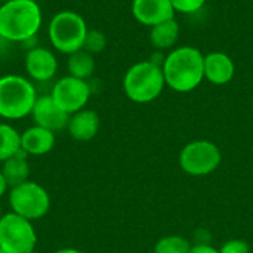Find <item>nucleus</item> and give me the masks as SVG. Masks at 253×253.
Segmentation results:
<instances>
[{
    "mask_svg": "<svg viewBox=\"0 0 253 253\" xmlns=\"http://www.w3.org/2000/svg\"><path fill=\"white\" fill-rule=\"evenodd\" d=\"M166 84L175 92L187 93L205 80V55L194 46L175 47L162 65Z\"/></svg>",
    "mask_w": 253,
    "mask_h": 253,
    "instance_id": "f257e3e1",
    "label": "nucleus"
},
{
    "mask_svg": "<svg viewBox=\"0 0 253 253\" xmlns=\"http://www.w3.org/2000/svg\"><path fill=\"white\" fill-rule=\"evenodd\" d=\"M43 22L42 9L34 0H9L0 4V37L25 43L36 37Z\"/></svg>",
    "mask_w": 253,
    "mask_h": 253,
    "instance_id": "f03ea898",
    "label": "nucleus"
},
{
    "mask_svg": "<svg viewBox=\"0 0 253 253\" xmlns=\"http://www.w3.org/2000/svg\"><path fill=\"white\" fill-rule=\"evenodd\" d=\"M39 95L31 80L18 74L0 77V117L4 120H21L31 116Z\"/></svg>",
    "mask_w": 253,
    "mask_h": 253,
    "instance_id": "7ed1b4c3",
    "label": "nucleus"
},
{
    "mask_svg": "<svg viewBox=\"0 0 253 253\" xmlns=\"http://www.w3.org/2000/svg\"><path fill=\"white\" fill-rule=\"evenodd\" d=\"M166 82L162 65L153 61L133 64L123 77V90L126 96L138 104H147L159 98Z\"/></svg>",
    "mask_w": 253,
    "mask_h": 253,
    "instance_id": "20e7f679",
    "label": "nucleus"
},
{
    "mask_svg": "<svg viewBox=\"0 0 253 253\" xmlns=\"http://www.w3.org/2000/svg\"><path fill=\"white\" fill-rule=\"evenodd\" d=\"M87 30L86 21L80 13L74 10H61L49 21L47 36L55 50L71 55L83 49Z\"/></svg>",
    "mask_w": 253,
    "mask_h": 253,
    "instance_id": "39448f33",
    "label": "nucleus"
},
{
    "mask_svg": "<svg viewBox=\"0 0 253 253\" xmlns=\"http://www.w3.org/2000/svg\"><path fill=\"white\" fill-rule=\"evenodd\" d=\"M7 202L10 212L31 222L44 218L50 211V196L47 190L31 179L12 187L7 193Z\"/></svg>",
    "mask_w": 253,
    "mask_h": 253,
    "instance_id": "423d86ee",
    "label": "nucleus"
},
{
    "mask_svg": "<svg viewBox=\"0 0 253 253\" xmlns=\"http://www.w3.org/2000/svg\"><path fill=\"white\" fill-rule=\"evenodd\" d=\"M36 246L37 233L31 221L13 212L0 218V249L7 253H28Z\"/></svg>",
    "mask_w": 253,
    "mask_h": 253,
    "instance_id": "0eeeda50",
    "label": "nucleus"
},
{
    "mask_svg": "<svg viewBox=\"0 0 253 253\" xmlns=\"http://www.w3.org/2000/svg\"><path fill=\"white\" fill-rule=\"evenodd\" d=\"M219 148L211 141H194L187 144L179 156V165L184 172L193 176L209 175L221 165Z\"/></svg>",
    "mask_w": 253,
    "mask_h": 253,
    "instance_id": "6e6552de",
    "label": "nucleus"
},
{
    "mask_svg": "<svg viewBox=\"0 0 253 253\" xmlns=\"http://www.w3.org/2000/svg\"><path fill=\"white\" fill-rule=\"evenodd\" d=\"M55 104L64 110L68 116L86 108L89 98L92 95L90 84L87 80L76 79L73 76L61 77L52 87L50 93Z\"/></svg>",
    "mask_w": 253,
    "mask_h": 253,
    "instance_id": "1a4fd4ad",
    "label": "nucleus"
},
{
    "mask_svg": "<svg viewBox=\"0 0 253 253\" xmlns=\"http://www.w3.org/2000/svg\"><path fill=\"white\" fill-rule=\"evenodd\" d=\"M24 67L31 80L49 82L58 71V58L50 49L34 46L27 50Z\"/></svg>",
    "mask_w": 253,
    "mask_h": 253,
    "instance_id": "9d476101",
    "label": "nucleus"
},
{
    "mask_svg": "<svg viewBox=\"0 0 253 253\" xmlns=\"http://www.w3.org/2000/svg\"><path fill=\"white\" fill-rule=\"evenodd\" d=\"M31 119L34 125L56 133L62 129H67L70 116L55 104L50 95H42L37 98L33 107Z\"/></svg>",
    "mask_w": 253,
    "mask_h": 253,
    "instance_id": "9b49d317",
    "label": "nucleus"
},
{
    "mask_svg": "<svg viewBox=\"0 0 253 253\" xmlns=\"http://www.w3.org/2000/svg\"><path fill=\"white\" fill-rule=\"evenodd\" d=\"M132 13L139 24L150 28L175 18V9L170 0H133Z\"/></svg>",
    "mask_w": 253,
    "mask_h": 253,
    "instance_id": "f8f14e48",
    "label": "nucleus"
},
{
    "mask_svg": "<svg viewBox=\"0 0 253 253\" xmlns=\"http://www.w3.org/2000/svg\"><path fill=\"white\" fill-rule=\"evenodd\" d=\"M56 135L55 132L44 129L42 126L33 125L21 133V151L27 156L40 157L50 153L55 147Z\"/></svg>",
    "mask_w": 253,
    "mask_h": 253,
    "instance_id": "ddd939ff",
    "label": "nucleus"
},
{
    "mask_svg": "<svg viewBox=\"0 0 253 253\" xmlns=\"http://www.w3.org/2000/svg\"><path fill=\"white\" fill-rule=\"evenodd\" d=\"M99 126H101V120L98 113L93 110L83 108L70 116L67 130L73 139L79 142H87L98 135Z\"/></svg>",
    "mask_w": 253,
    "mask_h": 253,
    "instance_id": "4468645a",
    "label": "nucleus"
},
{
    "mask_svg": "<svg viewBox=\"0 0 253 253\" xmlns=\"http://www.w3.org/2000/svg\"><path fill=\"white\" fill-rule=\"evenodd\" d=\"M236 67L230 55L224 52H211L205 55V79L212 84H227L233 80Z\"/></svg>",
    "mask_w": 253,
    "mask_h": 253,
    "instance_id": "2eb2a0df",
    "label": "nucleus"
},
{
    "mask_svg": "<svg viewBox=\"0 0 253 253\" xmlns=\"http://www.w3.org/2000/svg\"><path fill=\"white\" fill-rule=\"evenodd\" d=\"M179 31H181V27H179L178 21L175 18H172L169 21H165L162 24L151 27L150 42H151L153 47L157 50L172 49L179 39Z\"/></svg>",
    "mask_w": 253,
    "mask_h": 253,
    "instance_id": "dca6fc26",
    "label": "nucleus"
},
{
    "mask_svg": "<svg viewBox=\"0 0 253 253\" xmlns=\"http://www.w3.org/2000/svg\"><path fill=\"white\" fill-rule=\"evenodd\" d=\"M28 156L22 151L18 154L12 156L6 162L1 163V173L4 175L9 187H16L30 178V163H28Z\"/></svg>",
    "mask_w": 253,
    "mask_h": 253,
    "instance_id": "f3484780",
    "label": "nucleus"
},
{
    "mask_svg": "<svg viewBox=\"0 0 253 253\" xmlns=\"http://www.w3.org/2000/svg\"><path fill=\"white\" fill-rule=\"evenodd\" d=\"M95 65L96 64L93 55L83 49L68 55V61H67L68 76H73L76 79L87 80L89 77H92L95 71Z\"/></svg>",
    "mask_w": 253,
    "mask_h": 253,
    "instance_id": "a211bd4d",
    "label": "nucleus"
},
{
    "mask_svg": "<svg viewBox=\"0 0 253 253\" xmlns=\"http://www.w3.org/2000/svg\"><path fill=\"white\" fill-rule=\"evenodd\" d=\"M21 151V132L9 123H0V163Z\"/></svg>",
    "mask_w": 253,
    "mask_h": 253,
    "instance_id": "6ab92c4d",
    "label": "nucleus"
},
{
    "mask_svg": "<svg viewBox=\"0 0 253 253\" xmlns=\"http://www.w3.org/2000/svg\"><path fill=\"white\" fill-rule=\"evenodd\" d=\"M190 243L181 236H168L160 239L156 246L154 253H190Z\"/></svg>",
    "mask_w": 253,
    "mask_h": 253,
    "instance_id": "aec40b11",
    "label": "nucleus"
},
{
    "mask_svg": "<svg viewBox=\"0 0 253 253\" xmlns=\"http://www.w3.org/2000/svg\"><path fill=\"white\" fill-rule=\"evenodd\" d=\"M107 47V37L102 31L99 30H87V34L84 37L83 43V50L95 55L102 52Z\"/></svg>",
    "mask_w": 253,
    "mask_h": 253,
    "instance_id": "412c9836",
    "label": "nucleus"
},
{
    "mask_svg": "<svg viewBox=\"0 0 253 253\" xmlns=\"http://www.w3.org/2000/svg\"><path fill=\"white\" fill-rule=\"evenodd\" d=\"M173 4L175 12H181V13H194L197 10H200L206 0H170Z\"/></svg>",
    "mask_w": 253,
    "mask_h": 253,
    "instance_id": "4be33fe9",
    "label": "nucleus"
},
{
    "mask_svg": "<svg viewBox=\"0 0 253 253\" xmlns=\"http://www.w3.org/2000/svg\"><path fill=\"white\" fill-rule=\"evenodd\" d=\"M221 253H249L251 248L246 242L243 240H230L227 242L222 248H221Z\"/></svg>",
    "mask_w": 253,
    "mask_h": 253,
    "instance_id": "5701e85b",
    "label": "nucleus"
},
{
    "mask_svg": "<svg viewBox=\"0 0 253 253\" xmlns=\"http://www.w3.org/2000/svg\"><path fill=\"white\" fill-rule=\"evenodd\" d=\"M190 253H221L211 245H196L190 249Z\"/></svg>",
    "mask_w": 253,
    "mask_h": 253,
    "instance_id": "b1692460",
    "label": "nucleus"
},
{
    "mask_svg": "<svg viewBox=\"0 0 253 253\" xmlns=\"http://www.w3.org/2000/svg\"><path fill=\"white\" fill-rule=\"evenodd\" d=\"M9 190H10V187H9V184H7V181H6L4 175H3L1 170H0V199L4 197V196L9 193Z\"/></svg>",
    "mask_w": 253,
    "mask_h": 253,
    "instance_id": "393cba45",
    "label": "nucleus"
},
{
    "mask_svg": "<svg viewBox=\"0 0 253 253\" xmlns=\"http://www.w3.org/2000/svg\"><path fill=\"white\" fill-rule=\"evenodd\" d=\"M53 253H83L79 249H74V248H61L58 251H55Z\"/></svg>",
    "mask_w": 253,
    "mask_h": 253,
    "instance_id": "a878e982",
    "label": "nucleus"
},
{
    "mask_svg": "<svg viewBox=\"0 0 253 253\" xmlns=\"http://www.w3.org/2000/svg\"><path fill=\"white\" fill-rule=\"evenodd\" d=\"M3 215H4V213H3V208H1V203H0V218H1Z\"/></svg>",
    "mask_w": 253,
    "mask_h": 253,
    "instance_id": "bb28decb",
    "label": "nucleus"
},
{
    "mask_svg": "<svg viewBox=\"0 0 253 253\" xmlns=\"http://www.w3.org/2000/svg\"><path fill=\"white\" fill-rule=\"evenodd\" d=\"M0 253H7L6 251H3V249H0Z\"/></svg>",
    "mask_w": 253,
    "mask_h": 253,
    "instance_id": "cd10ccee",
    "label": "nucleus"
},
{
    "mask_svg": "<svg viewBox=\"0 0 253 253\" xmlns=\"http://www.w3.org/2000/svg\"><path fill=\"white\" fill-rule=\"evenodd\" d=\"M4 1H9V0H0V3H4Z\"/></svg>",
    "mask_w": 253,
    "mask_h": 253,
    "instance_id": "c85d7f7f",
    "label": "nucleus"
},
{
    "mask_svg": "<svg viewBox=\"0 0 253 253\" xmlns=\"http://www.w3.org/2000/svg\"><path fill=\"white\" fill-rule=\"evenodd\" d=\"M28 253H36V252H34V251H33V252H28Z\"/></svg>",
    "mask_w": 253,
    "mask_h": 253,
    "instance_id": "c756f323",
    "label": "nucleus"
},
{
    "mask_svg": "<svg viewBox=\"0 0 253 253\" xmlns=\"http://www.w3.org/2000/svg\"><path fill=\"white\" fill-rule=\"evenodd\" d=\"M0 4H1V3H0Z\"/></svg>",
    "mask_w": 253,
    "mask_h": 253,
    "instance_id": "7c9ffc66",
    "label": "nucleus"
}]
</instances>
